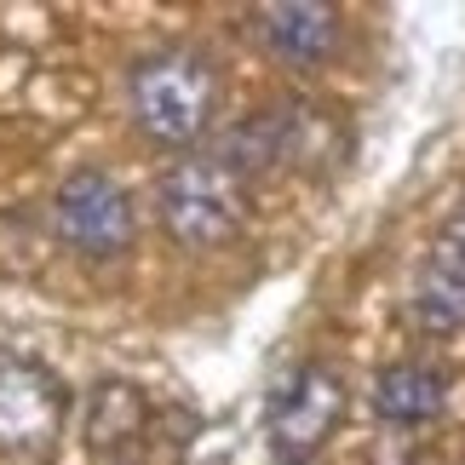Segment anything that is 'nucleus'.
<instances>
[{
  "instance_id": "1",
  "label": "nucleus",
  "mask_w": 465,
  "mask_h": 465,
  "mask_svg": "<svg viewBox=\"0 0 465 465\" xmlns=\"http://www.w3.org/2000/svg\"><path fill=\"white\" fill-rule=\"evenodd\" d=\"M127 110L144 138L184 150L219 115V69L195 46H155L127 75Z\"/></svg>"
},
{
  "instance_id": "2",
  "label": "nucleus",
  "mask_w": 465,
  "mask_h": 465,
  "mask_svg": "<svg viewBox=\"0 0 465 465\" xmlns=\"http://www.w3.org/2000/svg\"><path fill=\"white\" fill-rule=\"evenodd\" d=\"M161 224L178 247L213 253L247 224V178L224 150L178 155L161 173Z\"/></svg>"
},
{
  "instance_id": "3",
  "label": "nucleus",
  "mask_w": 465,
  "mask_h": 465,
  "mask_svg": "<svg viewBox=\"0 0 465 465\" xmlns=\"http://www.w3.org/2000/svg\"><path fill=\"white\" fill-rule=\"evenodd\" d=\"M52 230L81 259H121L138 236V213H133L127 184L110 178L104 167L69 173L58 195H52Z\"/></svg>"
},
{
  "instance_id": "4",
  "label": "nucleus",
  "mask_w": 465,
  "mask_h": 465,
  "mask_svg": "<svg viewBox=\"0 0 465 465\" xmlns=\"http://www.w3.org/2000/svg\"><path fill=\"white\" fill-rule=\"evenodd\" d=\"M345 420V380L333 362H299L264 402V431L282 460H311Z\"/></svg>"
},
{
  "instance_id": "5",
  "label": "nucleus",
  "mask_w": 465,
  "mask_h": 465,
  "mask_svg": "<svg viewBox=\"0 0 465 465\" xmlns=\"http://www.w3.org/2000/svg\"><path fill=\"white\" fill-rule=\"evenodd\" d=\"M69 420V391L46 362L0 351V454H46Z\"/></svg>"
},
{
  "instance_id": "6",
  "label": "nucleus",
  "mask_w": 465,
  "mask_h": 465,
  "mask_svg": "<svg viewBox=\"0 0 465 465\" xmlns=\"http://www.w3.org/2000/svg\"><path fill=\"white\" fill-rule=\"evenodd\" d=\"M408 305H414V322L425 333H460L465 328V207L442 224L431 253L420 259Z\"/></svg>"
},
{
  "instance_id": "7",
  "label": "nucleus",
  "mask_w": 465,
  "mask_h": 465,
  "mask_svg": "<svg viewBox=\"0 0 465 465\" xmlns=\"http://www.w3.org/2000/svg\"><path fill=\"white\" fill-rule=\"evenodd\" d=\"M259 41L288 69H316L339 41V12L328 0H276L259 6Z\"/></svg>"
},
{
  "instance_id": "8",
  "label": "nucleus",
  "mask_w": 465,
  "mask_h": 465,
  "mask_svg": "<svg viewBox=\"0 0 465 465\" xmlns=\"http://www.w3.org/2000/svg\"><path fill=\"white\" fill-rule=\"evenodd\" d=\"M449 402V373L425 356H402L373 373V414L385 425H431Z\"/></svg>"
},
{
  "instance_id": "9",
  "label": "nucleus",
  "mask_w": 465,
  "mask_h": 465,
  "mask_svg": "<svg viewBox=\"0 0 465 465\" xmlns=\"http://www.w3.org/2000/svg\"><path fill=\"white\" fill-rule=\"evenodd\" d=\"M144 391L127 385V380H104L93 391V408H86V442H93V454L104 460H121L133 449V437L144 431Z\"/></svg>"
},
{
  "instance_id": "10",
  "label": "nucleus",
  "mask_w": 465,
  "mask_h": 465,
  "mask_svg": "<svg viewBox=\"0 0 465 465\" xmlns=\"http://www.w3.org/2000/svg\"><path fill=\"white\" fill-rule=\"evenodd\" d=\"M282 465H316V460H282Z\"/></svg>"
}]
</instances>
